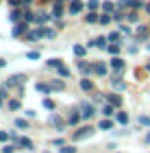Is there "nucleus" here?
Segmentation results:
<instances>
[{"label":"nucleus","mask_w":150,"mask_h":153,"mask_svg":"<svg viewBox=\"0 0 150 153\" xmlns=\"http://www.w3.org/2000/svg\"><path fill=\"white\" fill-rule=\"evenodd\" d=\"M29 33V22L26 20H22V22H15V26H13V31H11V35L13 37H20V35H26Z\"/></svg>","instance_id":"f257e3e1"},{"label":"nucleus","mask_w":150,"mask_h":153,"mask_svg":"<svg viewBox=\"0 0 150 153\" xmlns=\"http://www.w3.org/2000/svg\"><path fill=\"white\" fill-rule=\"evenodd\" d=\"M94 131H96V129H94V127H80V129H76V131H74V140H85V138H89V136H94Z\"/></svg>","instance_id":"f03ea898"},{"label":"nucleus","mask_w":150,"mask_h":153,"mask_svg":"<svg viewBox=\"0 0 150 153\" xmlns=\"http://www.w3.org/2000/svg\"><path fill=\"white\" fill-rule=\"evenodd\" d=\"M78 109H80V114H83V118H91L94 114H96L94 105H91V103H87V101H80L78 103Z\"/></svg>","instance_id":"7ed1b4c3"},{"label":"nucleus","mask_w":150,"mask_h":153,"mask_svg":"<svg viewBox=\"0 0 150 153\" xmlns=\"http://www.w3.org/2000/svg\"><path fill=\"white\" fill-rule=\"evenodd\" d=\"M26 83V74H13L7 79V88H13V85H22Z\"/></svg>","instance_id":"20e7f679"},{"label":"nucleus","mask_w":150,"mask_h":153,"mask_svg":"<svg viewBox=\"0 0 150 153\" xmlns=\"http://www.w3.org/2000/svg\"><path fill=\"white\" fill-rule=\"evenodd\" d=\"M85 2H80V0H70V9H67V11H70L72 13V16H76V13H80V11H83L85 9Z\"/></svg>","instance_id":"39448f33"},{"label":"nucleus","mask_w":150,"mask_h":153,"mask_svg":"<svg viewBox=\"0 0 150 153\" xmlns=\"http://www.w3.org/2000/svg\"><path fill=\"white\" fill-rule=\"evenodd\" d=\"M9 20H11V22H20V20H24V9L15 7V9L9 13Z\"/></svg>","instance_id":"423d86ee"},{"label":"nucleus","mask_w":150,"mask_h":153,"mask_svg":"<svg viewBox=\"0 0 150 153\" xmlns=\"http://www.w3.org/2000/svg\"><path fill=\"white\" fill-rule=\"evenodd\" d=\"M50 125H54V127H57L59 131H63V127H65V123L61 120V118H59L57 114H52V116H50Z\"/></svg>","instance_id":"0eeeda50"},{"label":"nucleus","mask_w":150,"mask_h":153,"mask_svg":"<svg viewBox=\"0 0 150 153\" xmlns=\"http://www.w3.org/2000/svg\"><path fill=\"white\" fill-rule=\"evenodd\" d=\"M94 72H96L98 76H105L107 74V66L102 64V61H96V64H94Z\"/></svg>","instance_id":"6e6552de"},{"label":"nucleus","mask_w":150,"mask_h":153,"mask_svg":"<svg viewBox=\"0 0 150 153\" xmlns=\"http://www.w3.org/2000/svg\"><path fill=\"white\" fill-rule=\"evenodd\" d=\"M111 68H113L115 72H120L122 68H124V59H120V57H113V59H111Z\"/></svg>","instance_id":"1a4fd4ad"},{"label":"nucleus","mask_w":150,"mask_h":153,"mask_svg":"<svg viewBox=\"0 0 150 153\" xmlns=\"http://www.w3.org/2000/svg\"><path fill=\"white\" fill-rule=\"evenodd\" d=\"M111 85H113L115 90H120V92H122V90H126V88H128V83H126V81H122V79H111Z\"/></svg>","instance_id":"9d476101"},{"label":"nucleus","mask_w":150,"mask_h":153,"mask_svg":"<svg viewBox=\"0 0 150 153\" xmlns=\"http://www.w3.org/2000/svg\"><path fill=\"white\" fill-rule=\"evenodd\" d=\"M46 20H48V13H44V11H39V13H35V24H39V26H44V24H46Z\"/></svg>","instance_id":"9b49d317"},{"label":"nucleus","mask_w":150,"mask_h":153,"mask_svg":"<svg viewBox=\"0 0 150 153\" xmlns=\"http://www.w3.org/2000/svg\"><path fill=\"white\" fill-rule=\"evenodd\" d=\"M37 92H42V94H50L52 92V88H50V83H37Z\"/></svg>","instance_id":"f8f14e48"},{"label":"nucleus","mask_w":150,"mask_h":153,"mask_svg":"<svg viewBox=\"0 0 150 153\" xmlns=\"http://www.w3.org/2000/svg\"><path fill=\"white\" fill-rule=\"evenodd\" d=\"M61 16H63V7H61V2L57 0V4L52 7V18H57V20H59Z\"/></svg>","instance_id":"ddd939ff"},{"label":"nucleus","mask_w":150,"mask_h":153,"mask_svg":"<svg viewBox=\"0 0 150 153\" xmlns=\"http://www.w3.org/2000/svg\"><path fill=\"white\" fill-rule=\"evenodd\" d=\"M100 7H102L100 0H87V9H89V11H98Z\"/></svg>","instance_id":"4468645a"},{"label":"nucleus","mask_w":150,"mask_h":153,"mask_svg":"<svg viewBox=\"0 0 150 153\" xmlns=\"http://www.w3.org/2000/svg\"><path fill=\"white\" fill-rule=\"evenodd\" d=\"M76 66H78V70H83V72H89V70H94V66H89L85 59H80V61H76Z\"/></svg>","instance_id":"2eb2a0df"},{"label":"nucleus","mask_w":150,"mask_h":153,"mask_svg":"<svg viewBox=\"0 0 150 153\" xmlns=\"http://www.w3.org/2000/svg\"><path fill=\"white\" fill-rule=\"evenodd\" d=\"M115 120H118L120 125H126L128 123V114L126 112H118V114H115Z\"/></svg>","instance_id":"dca6fc26"},{"label":"nucleus","mask_w":150,"mask_h":153,"mask_svg":"<svg viewBox=\"0 0 150 153\" xmlns=\"http://www.w3.org/2000/svg\"><path fill=\"white\" fill-rule=\"evenodd\" d=\"M20 144H22V147H26V149H29V151H33V149H35V144H33V140H29V138H20Z\"/></svg>","instance_id":"f3484780"},{"label":"nucleus","mask_w":150,"mask_h":153,"mask_svg":"<svg viewBox=\"0 0 150 153\" xmlns=\"http://www.w3.org/2000/svg\"><path fill=\"white\" fill-rule=\"evenodd\" d=\"M109 103H111L113 107H120V105H122V96H118V94H111V96H109Z\"/></svg>","instance_id":"a211bd4d"},{"label":"nucleus","mask_w":150,"mask_h":153,"mask_svg":"<svg viewBox=\"0 0 150 153\" xmlns=\"http://www.w3.org/2000/svg\"><path fill=\"white\" fill-rule=\"evenodd\" d=\"M102 9H105L107 13H113V9H118V4H113V2H109V0H105V2H102Z\"/></svg>","instance_id":"6ab92c4d"},{"label":"nucleus","mask_w":150,"mask_h":153,"mask_svg":"<svg viewBox=\"0 0 150 153\" xmlns=\"http://www.w3.org/2000/svg\"><path fill=\"white\" fill-rule=\"evenodd\" d=\"M80 88H83L85 92H89V90H94V81H89V79H83V81H80Z\"/></svg>","instance_id":"aec40b11"},{"label":"nucleus","mask_w":150,"mask_h":153,"mask_svg":"<svg viewBox=\"0 0 150 153\" xmlns=\"http://www.w3.org/2000/svg\"><path fill=\"white\" fill-rule=\"evenodd\" d=\"M137 37L139 39H146L148 37V26H139V29H137Z\"/></svg>","instance_id":"412c9836"},{"label":"nucleus","mask_w":150,"mask_h":153,"mask_svg":"<svg viewBox=\"0 0 150 153\" xmlns=\"http://www.w3.org/2000/svg\"><path fill=\"white\" fill-rule=\"evenodd\" d=\"M24 20L26 22H35V13H33L31 9H24Z\"/></svg>","instance_id":"4be33fe9"},{"label":"nucleus","mask_w":150,"mask_h":153,"mask_svg":"<svg viewBox=\"0 0 150 153\" xmlns=\"http://www.w3.org/2000/svg\"><path fill=\"white\" fill-rule=\"evenodd\" d=\"M98 20H100V16H98L96 11H91L89 16H87V24H94V22H98Z\"/></svg>","instance_id":"5701e85b"},{"label":"nucleus","mask_w":150,"mask_h":153,"mask_svg":"<svg viewBox=\"0 0 150 153\" xmlns=\"http://www.w3.org/2000/svg\"><path fill=\"white\" fill-rule=\"evenodd\" d=\"M85 53H87V48H85V46H78V44L74 46V55H76V57H83Z\"/></svg>","instance_id":"b1692460"},{"label":"nucleus","mask_w":150,"mask_h":153,"mask_svg":"<svg viewBox=\"0 0 150 153\" xmlns=\"http://www.w3.org/2000/svg\"><path fill=\"white\" fill-rule=\"evenodd\" d=\"M15 127H18V129H29V123H26V118H18V120H15Z\"/></svg>","instance_id":"393cba45"},{"label":"nucleus","mask_w":150,"mask_h":153,"mask_svg":"<svg viewBox=\"0 0 150 153\" xmlns=\"http://www.w3.org/2000/svg\"><path fill=\"white\" fill-rule=\"evenodd\" d=\"M80 118H83V114H76V112H74V114L70 116V120H67V123H70V125H78Z\"/></svg>","instance_id":"a878e982"},{"label":"nucleus","mask_w":150,"mask_h":153,"mask_svg":"<svg viewBox=\"0 0 150 153\" xmlns=\"http://www.w3.org/2000/svg\"><path fill=\"white\" fill-rule=\"evenodd\" d=\"M50 88H52V90H63L65 83H63V81H50Z\"/></svg>","instance_id":"bb28decb"},{"label":"nucleus","mask_w":150,"mask_h":153,"mask_svg":"<svg viewBox=\"0 0 150 153\" xmlns=\"http://www.w3.org/2000/svg\"><path fill=\"white\" fill-rule=\"evenodd\" d=\"M111 127H113L111 120H100V123H98V129H111Z\"/></svg>","instance_id":"cd10ccee"},{"label":"nucleus","mask_w":150,"mask_h":153,"mask_svg":"<svg viewBox=\"0 0 150 153\" xmlns=\"http://www.w3.org/2000/svg\"><path fill=\"white\" fill-rule=\"evenodd\" d=\"M102 114H105V116H113V105H111V103L102 107Z\"/></svg>","instance_id":"c85d7f7f"},{"label":"nucleus","mask_w":150,"mask_h":153,"mask_svg":"<svg viewBox=\"0 0 150 153\" xmlns=\"http://www.w3.org/2000/svg\"><path fill=\"white\" fill-rule=\"evenodd\" d=\"M42 29H44V37H48V39H52L54 35H57V33H54L52 29H46V26H42Z\"/></svg>","instance_id":"c756f323"},{"label":"nucleus","mask_w":150,"mask_h":153,"mask_svg":"<svg viewBox=\"0 0 150 153\" xmlns=\"http://www.w3.org/2000/svg\"><path fill=\"white\" fill-rule=\"evenodd\" d=\"M48 66H50V68H61V66H63V61H61V59H50Z\"/></svg>","instance_id":"7c9ffc66"},{"label":"nucleus","mask_w":150,"mask_h":153,"mask_svg":"<svg viewBox=\"0 0 150 153\" xmlns=\"http://www.w3.org/2000/svg\"><path fill=\"white\" fill-rule=\"evenodd\" d=\"M107 39H109V37H98V39H96V46H98V48H107Z\"/></svg>","instance_id":"2f4dec72"},{"label":"nucleus","mask_w":150,"mask_h":153,"mask_svg":"<svg viewBox=\"0 0 150 153\" xmlns=\"http://www.w3.org/2000/svg\"><path fill=\"white\" fill-rule=\"evenodd\" d=\"M98 22H100V24H111V16H109V13H105V16H100Z\"/></svg>","instance_id":"473e14b6"},{"label":"nucleus","mask_w":150,"mask_h":153,"mask_svg":"<svg viewBox=\"0 0 150 153\" xmlns=\"http://www.w3.org/2000/svg\"><path fill=\"white\" fill-rule=\"evenodd\" d=\"M107 51L111 53V55H118V53H120V46H118V44H111V46H107Z\"/></svg>","instance_id":"72a5a7b5"},{"label":"nucleus","mask_w":150,"mask_h":153,"mask_svg":"<svg viewBox=\"0 0 150 153\" xmlns=\"http://www.w3.org/2000/svg\"><path fill=\"white\" fill-rule=\"evenodd\" d=\"M4 99H7V88H0V107L4 105Z\"/></svg>","instance_id":"f704fd0d"},{"label":"nucleus","mask_w":150,"mask_h":153,"mask_svg":"<svg viewBox=\"0 0 150 153\" xmlns=\"http://www.w3.org/2000/svg\"><path fill=\"white\" fill-rule=\"evenodd\" d=\"M44 107L46 109H54V101L52 99H44Z\"/></svg>","instance_id":"c9c22d12"},{"label":"nucleus","mask_w":150,"mask_h":153,"mask_svg":"<svg viewBox=\"0 0 150 153\" xmlns=\"http://www.w3.org/2000/svg\"><path fill=\"white\" fill-rule=\"evenodd\" d=\"M59 153H76V149H74V147H65V144H63V147L59 149Z\"/></svg>","instance_id":"e433bc0d"},{"label":"nucleus","mask_w":150,"mask_h":153,"mask_svg":"<svg viewBox=\"0 0 150 153\" xmlns=\"http://www.w3.org/2000/svg\"><path fill=\"white\" fill-rule=\"evenodd\" d=\"M131 7L133 9H141V7H146V4L141 2V0H131Z\"/></svg>","instance_id":"4c0bfd02"},{"label":"nucleus","mask_w":150,"mask_h":153,"mask_svg":"<svg viewBox=\"0 0 150 153\" xmlns=\"http://www.w3.org/2000/svg\"><path fill=\"white\" fill-rule=\"evenodd\" d=\"M57 70H59V74H61V76H65V79H67V76H70V70H67L65 66H61V68H57Z\"/></svg>","instance_id":"58836bf2"},{"label":"nucleus","mask_w":150,"mask_h":153,"mask_svg":"<svg viewBox=\"0 0 150 153\" xmlns=\"http://www.w3.org/2000/svg\"><path fill=\"white\" fill-rule=\"evenodd\" d=\"M126 7H131V0H120L118 2V9H126Z\"/></svg>","instance_id":"ea45409f"},{"label":"nucleus","mask_w":150,"mask_h":153,"mask_svg":"<svg viewBox=\"0 0 150 153\" xmlns=\"http://www.w3.org/2000/svg\"><path fill=\"white\" fill-rule=\"evenodd\" d=\"M139 123L146 125V127H150V116H139Z\"/></svg>","instance_id":"a19ab883"},{"label":"nucleus","mask_w":150,"mask_h":153,"mask_svg":"<svg viewBox=\"0 0 150 153\" xmlns=\"http://www.w3.org/2000/svg\"><path fill=\"white\" fill-rule=\"evenodd\" d=\"M26 57H29V59H39V53L37 51H31V53H26Z\"/></svg>","instance_id":"79ce46f5"},{"label":"nucleus","mask_w":150,"mask_h":153,"mask_svg":"<svg viewBox=\"0 0 150 153\" xmlns=\"http://www.w3.org/2000/svg\"><path fill=\"white\" fill-rule=\"evenodd\" d=\"M9 109H20V101H9Z\"/></svg>","instance_id":"37998d69"},{"label":"nucleus","mask_w":150,"mask_h":153,"mask_svg":"<svg viewBox=\"0 0 150 153\" xmlns=\"http://www.w3.org/2000/svg\"><path fill=\"white\" fill-rule=\"evenodd\" d=\"M13 151H15V147H11V144H4L2 147V153H13Z\"/></svg>","instance_id":"c03bdc74"},{"label":"nucleus","mask_w":150,"mask_h":153,"mask_svg":"<svg viewBox=\"0 0 150 153\" xmlns=\"http://www.w3.org/2000/svg\"><path fill=\"white\" fill-rule=\"evenodd\" d=\"M113 18L120 22V20H124V13H122V11H113Z\"/></svg>","instance_id":"a18cd8bd"},{"label":"nucleus","mask_w":150,"mask_h":153,"mask_svg":"<svg viewBox=\"0 0 150 153\" xmlns=\"http://www.w3.org/2000/svg\"><path fill=\"white\" fill-rule=\"evenodd\" d=\"M52 144H54V147H63V138H54Z\"/></svg>","instance_id":"49530a36"},{"label":"nucleus","mask_w":150,"mask_h":153,"mask_svg":"<svg viewBox=\"0 0 150 153\" xmlns=\"http://www.w3.org/2000/svg\"><path fill=\"white\" fill-rule=\"evenodd\" d=\"M9 136H11V134H7V131H0V142H4Z\"/></svg>","instance_id":"de8ad7c7"},{"label":"nucleus","mask_w":150,"mask_h":153,"mask_svg":"<svg viewBox=\"0 0 150 153\" xmlns=\"http://www.w3.org/2000/svg\"><path fill=\"white\" fill-rule=\"evenodd\" d=\"M9 4H13V7H20V4H24V0H9Z\"/></svg>","instance_id":"09e8293b"},{"label":"nucleus","mask_w":150,"mask_h":153,"mask_svg":"<svg viewBox=\"0 0 150 153\" xmlns=\"http://www.w3.org/2000/svg\"><path fill=\"white\" fill-rule=\"evenodd\" d=\"M118 37H120V33H115V31H113V33H111V35H109V42H115V39H118Z\"/></svg>","instance_id":"8fccbe9b"},{"label":"nucleus","mask_w":150,"mask_h":153,"mask_svg":"<svg viewBox=\"0 0 150 153\" xmlns=\"http://www.w3.org/2000/svg\"><path fill=\"white\" fill-rule=\"evenodd\" d=\"M128 22H137V13H128Z\"/></svg>","instance_id":"3c124183"},{"label":"nucleus","mask_w":150,"mask_h":153,"mask_svg":"<svg viewBox=\"0 0 150 153\" xmlns=\"http://www.w3.org/2000/svg\"><path fill=\"white\" fill-rule=\"evenodd\" d=\"M146 142L150 144V131H148V134H146Z\"/></svg>","instance_id":"603ef678"},{"label":"nucleus","mask_w":150,"mask_h":153,"mask_svg":"<svg viewBox=\"0 0 150 153\" xmlns=\"http://www.w3.org/2000/svg\"><path fill=\"white\" fill-rule=\"evenodd\" d=\"M144 9H146V11H148V13H150V2H148V4H146V7H144Z\"/></svg>","instance_id":"864d4df0"},{"label":"nucleus","mask_w":150,"mask_h":153,"mask_svg":"<svg viewBox=\"0 0 150 153\" xmlns=\"http://www.w3.org/2000/svg\"><path fill=\"white\" fill-rule=\"evenodd\" d=\"M146 70H148V72H150V61H148V64H146Z\"/></svg>","instance_id":"5fc2aeb1"},{"label":"nucleus","mask_w":150,"mask_h":153,"mask_svg":"<svg viewBox=\"0 0 150 153\" xmlns=\"http://www.w3.org/2000/svg\"><path fill=\"white\" fill-rule=\"evenodd\" d=\"M2 66H4V59H0V68H2Z\"/></svg>","instance_id":"6e6d98bb"},{"label":"nucleus","mask_w":150,"mask_h":153,"mask_svg":"<svg viewBox=\"0 0 150 153\" xmlns=\"http://www.w3.org/2000/svg\"><path fill=\"white\" fill-rule=\"evenodd\" d=\"M31 2H33V0H24V4H31Z\"/></svg>","instance_id":"4d7b16f0"},{"label":"nucleus","mask_w":150,"mask_h":153,"mask_svg":"<svg viewBox=\"0 0 150 153\" xmlns=\"http://www.w3.org/2000/svg\"><path fill=\"white\" fill-rule=\"evenodd\" d=\"M59 2H65V0H59Z\"/></svg>","instance_id":"13d9d810"},{"label":"nucleus","mask_w":150,"mask_h":153,"mask_svg":"<svg viewBox=\"0 0 150 153\" xmlns=\"http://www.w3.org/2000/svg\"><path fill=\"white\" fill-rule=\"evenodd\" d=\"M148 51H150V44H148Z\"/></svg>","instance_id":"bf43d9fd"}]
</instances>
